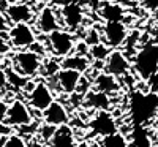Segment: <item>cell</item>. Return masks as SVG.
Instances as JSON below:
<instances>
[{
    "label": "cell",
    "mask_w": 158,
    "mask_h": 147,
    "mask_svg": "<svg viewBox=\"0 0 158 147\" xmlns=\"http://www.w3.org/2000/svg\"><path fill=\"white\" fill-rule=\"evenodd\" d=\"M158 114V93L135 90L130 95V119L133 125H146Z\"/></svg>",
    "instance_id": "1"
},
{
    "label": "cell",
    "mask_w": 158,
    "mask_h": 147,
    "mask_svg": "<svg viewBox=\"0 0 158 147\" xmlns=\"http://www.w3.org/2000/svg\"><path fill=\"white\" fill-rule=\"evenodd\" d=\"M131 68L144 82L158 71V43H147L138 48L131 57Z\"/></svg>",
    "instance_id": "2"
},
{
    "label": "cell",
    "mask_w": 158,
    "mask_h": 147,
    "mask_svg": "<svg viewBox=\"0 0 158 147\" xmlns=\"http://www.w3.org/2000/svg\"><path fill=\"white\" fill-rule=\"evenodd\" d=\"M43 59L44 57H41L38 52L32 49H16L11 54L10 66L21 76L27 79H35L36 76H40V71H41Z\"/></svg>",
    "instance_id": "3"
},
{
    "label": "cell",
    "mask_w": 158,
    "mask_h": 147,
    "mask_svg": "<svg viewBox=\"0 0 158 147\" xmlns=\"http://www.w3.org/2000/svg\"><path fill=\"white\" fill-rule=\"evenodd\" d=\"M74 43H76V38L73 32L67 29H57L46 36V48L49 51V56L57 59H63L73 54Z\"/></svg>",
    "instance_id": "4"
},
{
    "label": "cell",
    "mask_w": 158,
    "mask_h": 147,
    "mask_svg": "<svg viewBox=\"0 0 158 147\" xmlns=\"http://www.w3.org/2000/svg\"><path fill=\"white\" fill-rule=\"evenodd\" d=\"M33 111L27 101L21 98H13L8 104V112L5 117V124L10 125L11 128H19L24 125H29L33 122Z\"/></svg>",
    "instance_id": "5"
},
{
    "label": "cell",
    "mask_w": 158,
    "mask_h": 147,
    "mask_svg": "<svg viewBox=\"0 0 158 147\" xmlns=\"http://www.w3.org/2000/svg\"><path fill=\"white\" fill-rule=\"evenodd\" d=\"M38 40V33L32 24H11L8 29V41L15 49H29Z\"/></svg>",
    "instance_id": "6"
},
{
    "label": "cell",
    "mask_w": 158,
    "mask_h": 147,
    "mask_svg": "<svg viewBox=\"0 0 158 147\" xmlns=\"http://www.w3.org/2000/svg\"><path fill=\"white\" fill-rule=\"evenodd\" d=\"M25 97H27V104L30 106V109L38 112H43L56 100L54 90L51 89V86L46 81H36V79L32 90L25 93Z\"/></svg>",
    "instance_id": "7"
},
{
    "label": "cell",
    "mask_w": 158,
    "mask_h": 147,
    "mask_svg": "<svg viewBox=\"0 0 158 147\" xmlns=\"http://www.w3.org/2000/svg\"><path fill=\"white\" fill-rule=\"evenodd\" d=\"M87 128L90 130L92 136H97V138H103L118 131L117 120L114 114L109 111H95L94 117L87 122Z\"/></svg>",
    "instance_id": "8"
},
{
    "label": "cell",
    "mask_w": 158,
    "mask_h": 147,
    "mask_svg": "<svg viewBox=\"0 0 158 147\" xmlns=\"http://www.w3.org/2000/svg\"><path fill=\"white\" fill-rule=\"evenodd\" d=\"M33 24H35L36 33L43 35V36H48L49 33H52L54 30L62 29L59 11L52 5H44L40 11H36V16H35Z\"/></svg>",
    "instance_id": "9"
},
{
    "label": "cell",
    "mask_w": 158,
    "mask_h": 147,
    "mask_svg": "<svg viewBox=\"0 0 158 147\" xmlns=\"http://www.w3.org/2000/svg\"><path fill=\"white\" fill-rule=\"evenodd\" d=\"M59 18L62 29H67L70 32H76L85 19V10L81 3H68L59 6Z\"/></svg>",
    "instance_id": "10"
},
{
    "label": "cell",
    "mask_w": 158,
    "mask_h": 147,
    "mask_svg": "<svg viewBox=\"0 0 158 147\" xmlns=\"http://www.w3.org/2000/svg\"><path fill=\"white\" fill-rule=\"evenodd\" d=\"M101 36L111 49H118L128 36V29L123 21H106L101 27Z\"/></svg>",
    "instance_id": "11"
},
{
    "label": "cell",
    "mask_w": 158,
    "mask_h": 147,
    "mask_svg": "<svg viewBox=\"0 0 158 147\" xmlns=\"http://www.w3.org/2000/svg\"><path fill=\"white\" fill-rule=\"evenodd\" d=\"M131 70V59L122 49H112L104 60L103 71H106L115 78H125Z\"/></svg>",
    "instance_id": "12"
},
{
    "label": "cell",
    "mask_w": 158,
    "mask_h": 147,
    "mask_svg": "<svg viewBox=\"0 0 158 147\" xmlns=\"http://www.w3.org/2000/svg\"><path fill=\"white\" fill-rule=\"evenodd\" d=\"M82 73H79L76 70H70V68H60V71L51 78V81L54 82L52 90H57L59 93L63 95H71L76 92V87L79 84V79H81Z\"/></svg>",
    "instance_id": "13"
},
{
    "label": "cell",
    "mask_w": 158,
    "mask_h": 147,
    "mask_svg": "<svg viewBox=\"0 0 158 147\" xmlns=\"http://www.w3.org/2000/svg\"><path fill=\"white\" fill-rule=\"evenodd\" d=\"M5 16L10 21V24H32L35 21L36 16V10L30 5V3H25V2H13L8 3L5 8Z\"/></svg>",
    "instance_id": "14"
},
{
    "label": "cell",
    "mask_w": 158,
    "mask_h": 147,
    "mask_svg": "<svg viewBox=\"0 0 158 147\" xmlns=\"http://www.w3.org/2000/svg\"><path fill=\"white\" fill-rule=\"evenodd\" d=\"M41 119L43 122L46 124H51L54 127H60V125H65V124H70V112H68V108L65 106L63 103L54 100L48 108L41 112Z\"/></svg>",
    "instance_id": "15"
},
{
    "label": "cell",
    "mask_w": 158,
    "mask_h": 147,
    "mask_svg": "<svg viewBox=\"0 0 158 147\" xmlns=\"http://www.w3.org/2000/svg\"><path fill=\"white\" fill-rule=\"evenodd\" d=\"M76 131L70 124L57 127L54 136L49 141V147H76Z\"/></svg>",
    "instance_id": "16"
},
{
    "label": "cell",
    "mask_w": 158,
    "mask_h": 147,
    "mask_svg": "<svg viewBox=\"0 0 158 147\" xmlns=\"http://www.w3.org/2000/svg\"><path fill=\"white\" fill-rule=\"evenodd\" d=\"M92 89H95L98 92H104L108 95L117 93L120 90V82H118V78L106 73V71H100L92 78Z\"/></svg>",
    "instance_id": "17"
},
{
    "label": "cell",
    "mask_w": 158,
    "mask_h": 147,
    "mask_svg": "<svg viewBox=\"0 0 158 147\" xmlns=\"http://www.w3.org/2000/svg\"><path fill=\"white\" fill-rule=\"evenodd\" d=\"M82 103H84L85 108H90L92 111H109V108H111V95L92 89L84 95Z\"/></svg>",
    "instance_id": "18"
},
{
    "label": "cell",
    "mask_w": 158,
    "mask_h": 147,
    "mask_svg": "<svg viewBox=\"0 0 158 147\" xmlns=\"http://www.w3.org/2000/svg\"><path fill=\"white\" fill-rule=\"evenodd\" d=\"M60 65L62 68H70V70H76L79 73L85 74L90 66H92V60L90 57H85V56H79V54H70L67 57L60 59Z\"/></svg>",
    "instance_id": "19"
},
{
    "label": "cell",
    "mask_w": 158,
    "mask_h": 147,
    "mask_svg": "<svg viewBox=\"0 0 158 147\" xmlns=\"http://www.w3.org/2000/svg\"><path fill=\"white\" fill-rule=\"evenodd\" d=\"M100 18L106 21H123L125 19V8L115 2H103L98 8Z\"/></svg>",
    "instance_id": "20"
},
{
    "label": "cell",
    "mask_w": 158,
    "mask_h": 147,
    "mask_svg": "<svg viewBox=\"0 0 158 147\" xmlns=\"http://www.w3.org/2000/svg\"><path fill=\"white\" fill-rule=\"evenodd\" d=\"M128 142L130 147H152V138L144 125H133Z\"/></svg>",
    "instance_id": "21"
},
{
    "label": "cell",
    "mask_w": 158,
    "mask_h": 147,
    "mask_svg": "<svg viewBox=\"0 0 158 147\" xmlns=\"http://www.w3.org/2000/svg\"><path fill=\"white\" fill-rule=\"evenodd\" d=\"M62 68L60 65V59L57 57H51V56H46L43 59V65H41V71H40V76L46 81H49L51 78H54Z\"/></svg>",
    "instance_id": "22"
},
{
    "label": "cell",
    "mask_w": 158,
    "mask_h": 147,
    "mask_svg": "<svg viewBox=\"0 0 158 147\" xmlns=\"http://www.w3.org/2000/svg\"><path fill=\"white\" fill-rule=\"evenodd\" d=\"M100 147H130L128 138L120 131H115L112 135L100 138Z\"/></svg>",
    "instance_id": "23"
},
{
    "label": "cell",
    "mask_w": 158,
    "mask_h": 147,
    "mask_svg": "<svg viewBox=\"0 0 158 147\" xmlns=\"http://www.w3.org/2000/svg\"><path fill=\"white\" fill-rule=\"evenodd\" d=\"M111 51H112V49H111L106 43L100 41V43H97V44H94V46H90V49H89V57H90L92 62H104V60H106V57L109 56Z\"/></svg>",
    "instance_id": "24"
},
{
    "label": "cell",
    "mask_w": 158,
    "mask_h": 147,
    "mask_svg": "<svg viewBox=\"0 0 158 147\" xmlns=\"http://www.w3.org/2000/svg\"><path fill=\"white\" fill-rule=\"evenodd\" d=\"M56 128L54 125H51V124H40L38 125V130H36V138L38 141H41V144H49L51 138L54 136V133H56Z\"/></svg>",
    "instance_id": "25"
},
{
    "label": "cell",
    "mask_w": 158,
    "mask_h": 147,
    "mask_svg": "<svg viewBox=\"0 0 158 147\" xmlns=\"http://www.w3.org/2000/svg\"><path fill=\"white\" fill-rule=\"evenodd\" d=\"M3 147H30V145H29V142L25 141V138L22 135H15V133H11V135L6 136V141H5Z\"/></svg>",
    "instance_id": "26"
},
{
    "label": "cell",
    "mask_w": 158,
    "mask_h": 147,
    "mask_svg": "<svg viewBox=\"0 0 158 147\" xmlns=\"http://www.w3.org/2000/svg\"><path fill=\"white\" fill-rule=\"evenodd\" d=\"M84 40H85V43L89 44V46H94V44H97V43H100L101 40H103V36H101V32L100 30H97V29H89L87 30V33H85V36H84Z\"/></svg>",
    "instance_id": "27"
},
{
    "label": "cell",
    "mask_w": 158,
    "mask_h": 147,
    "mask_svg": "<svg viewBox=\"0 0 158 147\" xmlns=\"http://www.w3.org/2000/svg\"><path fill=\"white\" fill-rule=\"evenodd\" d=\"M89 49H90V46L85 43V40L82 38V40H76L73 52H74V54H79V56H85V57H89Z\"/></svg>",
    "instance_id": "28"
},
{
    "label": "cell",
    "mask_w": 158,
    "mask_h": 147,
    "mask_svg": "<svg viewBox=\"0 0 158 147\" xmlns=\"http://www.w3.org/2000/svg\"><path fill=\"white\" fill-rule=\"evenodd\" d=\"M10 25H11V24H10V21L6 19L5 13L0 10V35L8 38V29H10Z\"/></svg>",
    "instance_id": "29"
},
{
    "label": "cell",
    "mask_w": 158,
    "mask_h": 147,
    "mask_svg": "<svg viewBox=\"0 0 158 147\" xmlns=\"http://www.w3.org/2000/svg\"><path fill=\"white\" fill-rule=\"evenodd\" d=\"M13 48L8 41V38H2L0 36V56H6L8 52H11Z\"/></svg>",
    "instance_id": "30"
},
{
    "label": "cell",
    "mask_w": 158,
    "mask_h": 147,
    "mask_svg": "<svg viewBox=\"0 0 158 147\" xmlns=\"http://www.w3.org/2000/svg\"><path fill=\"white\" fill-rule=\"evenodd\" d=\"M8 89V74H6V70L0 68V93H3V90Z\"/></svg>",
    "instance_id": "31"
},
{
    "label": "cell",
    "mask_w": 158,
    "mask_h": 147,
    "mask_svg": "<svg viewBox=\"0 0 158 147\" xmlns=\"http://www.w3.org/2000/svg\"><path fill=\"white\" fill-rule=\"evenodd\" d=\"M146 82H147V86H149V90H150V92L158 93V71H156L155 74H152Z\"/></svg>",
    "instance_id": "32"
},
{
    "label": "cell",
    "mask_w": 158,
    "mask_h": 147,
    "mask_svg": "<svg viewBox=\"0 0 158 147\" xmlns=\"http://www.w3.org/2000/svg\"><path fill=\"white\" fill-rule=\"evenodd\" d=\"M139 2L147 11H158V0H139Z\"/></svg>",
    "instance_id": "33"
},
{
    "label": "cell",
    "mask_w": 158,
    "mask_h": 147,
    "mask_svg": "<svg viewBox=\"0 0 158 147\" xmlns=\"http://www.w3.org/2000/svg\"><path fill=\"white\" fill-rule=\"evenodd\" d=\"M8 101L5 100H0V122H5V117H6V112H8Z\"/></svg>",
    "instance_id": "34"
},
{
    "label": "cell",
    "mask_w": 158,
    "mask_h": 147,
    "mask_svg": "<svg viewBox=\"0 0 158 147\" xmlns=\"http://www.w3.org/2000/svg\"><path fill=\"white\" fill-rule=\"evenodd\" d=\"M13 133V128L10 125H6L5 122H0V136H8Z\"/></svg>",
    "instance_id": "35"
},
{
    "label": "cell",
    "mask_w": 158,
    "mask_h": 147,
    "mask_svg": "<svg viewBox=\"0 0 158 147\" xmlns=\"http://www.w3.org/2000/svg\"><path fill=\"white\" fill-rule=\"evenodd\" d=\"M76 147H89V141H81V142H77Z\"/></svg>",
    "instance_id": "36"
},
{
    "label": "cell",
    "mask_w": 158,
    "mask_h": 147,
    "mask_svg": "<svg viewBox=\"0 0 158 147\" xmlns=\"http://www.w3.org/2000/svg\"><path fill=\"white\" fill-rule=\"evenodd\" d=\"M3 62H5L3 56H0V68H2V66H3Z\"/></svg>",
    "instance_id": "37"
},
{
    "label": "cell",
    "mask_w": 158,
    "mask_h": 147,
    "mask_svg": "<svg viewBox=\"0 0 158 147\" xmlns=\"http://www.w3.org/2000/svg\"><path fill=\"white\" fill-rule=\"evenodd\" d=\"M0 2H6V3H13V2H18V0H0Z\"/></svg>",
    "instance_id": "38"
},
{
    "label": "cell",
    "mask_w": 158,
    "mask_h": 147,
    "mask_svg": "<svg viewBox=\"0 0 158 147\" xmlns=\"http://www.w3.org/2000/svg\"><path fill=\"white\" fill-rule=\"evenodd\" d=\"M156 147H158V142H156Z\"/></svg>",
    "instance_id": "39"
},
{
    "label": "cell",
    "mask_w": 158,
    "mask_h": 147,
    "mask_svg": "<svg viewBox=\"0 0 158 147\" xmlns=\"http://www.w3.org/2000/svg\"><path fill=\"white\" fill-rule=\"evenodd\" d=\"M0 95H2V93H0Z\"/></svg>",
    "instance_id": "40"
}]
</instances>
